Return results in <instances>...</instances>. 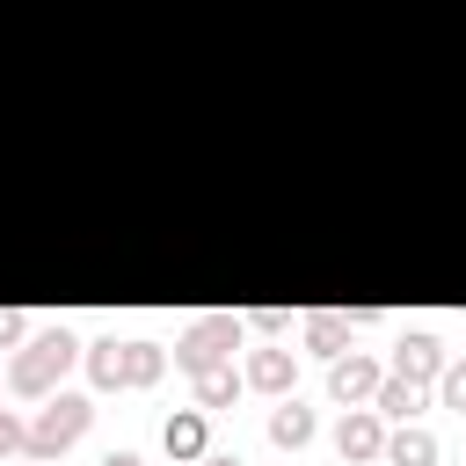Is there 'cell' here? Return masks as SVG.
<instances>
[{
    "mask_svg": "<svg viewBox=\"0 0 466 466\" xmlns=\"http://www.w3.org/2000/svg\"><path fill=\"white\" fill-rule=\"evenodd\" d=\"M379 408L386 415H415V379H386L379 386Z\"/></svg>",
    "mask_w": 466,
    "mask_h": 466,
    "instance_id": "12",
    "label": "cell"
},
{
    "mask_svg": "<svg viewBox=\"0 0 466 466\" xmlns=\"http://www.w3.org/2000/svg\"><path fill=\"white\" fill-rule=\"evenodd\" d=\"M269 437H277V444H306V437H313V415H306L299 400H284V408L269 415Z\"/></svg>",
    "mask_w": 466,
    "mask_h": 466,
    "instance_id": "6",
    "label": "cell"
},
{
    "mask_svg": "<svg viewBox=\"0 0 466 466\" xmlns=\"http://www.w3.org/2000/svg\"><path fill=\"white\" fill-rule=\"evenodd\" d=\"M313 350H342V320H335V313L313 320Z\"/></svg>",
    "mask_w": 466,
    "mask_h": 466,
    "instance_id": "13",
    "label": "cell"
},
{
    "mask_svg": "<svg viewBox=\"0 0 466 466\" xmlns=\"http://www.w3.org/2000/svg\"><path fill=\"white\" fill-rule=\"evenodd\" d=\"M204 466H240V459H204Z\"/></svg>",
    "mask_w": 466,
    "mask_h": 466,
    "instance_id": "19",
    "label": "cell"
},
{
    "mask_svg": "<svg viewBox=\"0 0 466 466\" xmlns=\"http://www.w3.org/2000/svg\"><path fill=\"white\" fill-rule=\"evenodd\" d=\"M66 364H73V335L58 328V335H44V342H29V357L15 364V386H22V393H44V386H51V379H58Z\"/></svg>",
    "mask_w": 466,
    "mask_h": 466,
    "instance_id": "3",
    "label": "cell"
},
{
    "mask_svg": "<svg viewBox=\"0 0 466 466\" xmlns=\"http://www.w3.org/2000/svg\"><path fill=\"white\" fill-rule=\"evenodd\" d=\"M400 371H408V379H430V371H437V342H430V335H408V342H400Z\"/></svg>",
    "mask_w": 466,
    "mask_h": 466,
    "instance_id": "9",
    "label": "cell"
},
{
    "mask_svg": "<svg viewBox=\"0 0 466 466\" xmlns=\"http://www.w3.org/2000/svg\"><path fill=\"white\" fill-rule=\"evenodd\" d=\"M233 342V320H204V328H189L182 335V350H175V364H189V371H211V357Z\"/></svg>",
    "mask_w": 466,
    "mask_h": 466,
    "instance_id": "4",
    "label": "cell"
},
{
    "mask_svg": "<svg viewBox=\"0 0 466 466\" xmlns=\"http://www.w3.org/2000/svg\"><path fill=\"white\" fill-rule=\"evenodd\" d=\"M15 335H22V320H15V313H0V342H15Z\"/></svg>",
    "mask_w": 466,
    "mask_h": 466,
    "instance_id": "17",
    "label": "cell"
},
{
    "mask_svg": "<svg viewBox=\"0 0 466 466\" xmlns=\"http://www.w3.org/2000/svg\"><path fill=\"white\" fill-rule=\"evenodd\" d=\"M248 379H255V386H284V379H291V357H284V350H262V357L248 364Z\"/></svg>",
    "mask_w": 466,
    "mask_h": 466,
    "instance_id": "11",
    "label": "cell"
},
{
    "mask_svg": "<svg viewBox=\"0 0 466 466\" xmlns=\"http://www.w3.org/2000/svg\"><path fill=\"white\" fill-rule=\"evenodd\" d=\"M328 386H335V400H364V393H371V386H379V371H371V364H364V357H342V364H335V379H328Z\"/></svg>",
    "mask_w": 466,
    "mask_h": 466,
    "instance_id": "5",
    "label": "cell"
},
{
    "mask_svg": "<svg viewBox=\"0 0 466 466\" xmlns=\"http://www.w3.org/2000/svg\"><path fill=\"white\" fill-rule=\"evenodd\" d=\"M102 466H138V459H131V451H109V459H102Z\"/></svg>",
    "mask_w": 466,
    "mask_h": 466,
    "instance_id": "18",
    "label": "cell"
},
{
    "mask_svg": "<svg viewBox=\"0 0 466 466\" xmlns=\"http://www.w3.org/2000/svg\"><path fill=\"white\" fill-rule=\"evenodd\" d=\"M197 393H204V408H226V393H233V379H226V371H204V386H197Z\"/></svg>",
    "mask_w": 466,
    "mask_h": 466,
    "instance_id": "14",
    "label": "cell"
},
{
    "mask_svg": "<svg viewBox=\"0 0 466 466\" xmlns=\"http://www.w3.org/2000/svg\"><path fill=\"white\" fill-rule=\"evenodd\" d=\"M80 430H87V400H80V393H58V400L36 415V430H29V451H66Z\"/></svg>",
    "mask_w": 466,
    "mask_h": 466,
    "instance_id": "2",
    "label": "cell"
},
{
    "mask_svg": "<svg viewBox=\"0 0 466 466\" xmlns=\"http://www.w3.org/2000/svg\"><path fill=\"white\" fill-rule=\"evenodd\" d=\"M444 400H451V408H466V364H459V371H444Z\"/></svg>",
    "mask_w": 466,
    "mask_h": 466,
    "instance_id": "15",
    "label": "cell"
},
{
    "mask_svg": "<svg viewBox=\"0 0 466 466\" xmlns=\"http://www.w3.org/2000/svg\"><path fill=\"white\" fill-rule=\"evenodd\" d=\"M335 444H342V459H371V451H379V422H371V415H350Z\"/></svg>",
    "mask_w": 466,
    "mask_h": 466,
    "instance_id": "7",
    "label": "cell"
},
{
    "mask_svg": "<svg viewBox=\"0 0 466 466\" xmlns=\"http://www.w3.org/2000/svg\"><path fill=\"white\" fill-rule=\"evenodd\" d=\"M386 451H393V466H430V459H437V444H430L422 430H400Z\"/></svg>",
    "mask_w": 466,
    "mask_h": 466,
    "instance_id": "10",
    "label": "cell"
},
{
    "mask_svg": "<svg viewBox=\"0 0 466 466\" xmlns=\"http://www.w3.org/2000/svg\"><path fill=\"white\" fill-rule=\"evenodd\" d=\"M15 444H22V422H15V415H0V451H15Z\"/></svg>",
    "mask_w": 466,
    "mask_h": 466,
    "instance_id": "16",
    "label": "cell"
},
{
    "mask_svg": "<svg viewBox=\"0 0 466 466\" xmlns=\"http://www.w3.org/2000/svg\"><path fill=\"white\" fill-rule=\"evenodd\" d=\"M167 451H175V459H197V451H204V415H175V422H167Z\"/></svg>",
    "mask_w": 466,
    "mask_h": 466,
    "instance_id": "8",
    "label": "cell"
},
{
    "mask_svg": "<svg viewBox=\"0 0 466 466\" xmlns=\"http://www.w3.org/2000/svg\"><path fill=\"white\" fill-rule=\"evenodd\" d=\"M153 371H160V350H153V342H124V350L102 342V350H95V379H102V386H146Z\"/></svg>",
    "mask_w": 466,
    "mask_h": 466,
    "instance_id": "1",
    "label": "cell"
}]
</instances>
